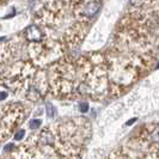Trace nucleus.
I'll use <instances>...</instances> for the list:
<instances>
[{
	"mask_svg": "<svg viewBox=\"0 0 159 159\" xmlns=\"http://www.w3.org/2000/svg\"><path fill=\"white\" fill-rule=\"evenodd\" d=\"M103 55L111 97L122 95L150 73L159 55V4L128 8Z\"/></svg>",
	"mask_w": 159,
	"mask_h": 159,
	"instance_id": "obj_1",
	"label": "nucleus"
},
{
	"mask_svg": "<svg viewBox=\"0 0 159 159\" xmlns=\"http://www.w3.org/2000/svg\"><path fill=\"white\" fill-rule=\"evenodd\" d=\"M30 109L23 103H10L1 109V140L5 141L24 122Z\"/></svg>",
	"mask_w": 159,
	"mask_h": 159,
	"instance_id": "obj_2",
	"label": "nucleus"
},
{
	"mask_svg": "<svg viewBox=\"0 0 159 159\" xmlns=\"http://www.w3.org/2000/svg\"><path fill=\"white\" fill-rule=\"evenodd\" d=\"M158 0H132V5L134 6H146V5H152L156 4Z\"/></svg>",
	"mask_w": 159,
	"mask_h": 159,
	"instance_id": "obj_3",
	"label": "nucleus"
},
{
	"mask_svg": "<svg viewBox=\"0 0 159 159\" xmlns=\"http://www.w3.org/2000/svg\"><path fill=\"white\" fill-rule=\"evenodd\" d=\"M47 115L50 117V119H53V117L55 116V108H54L50 103L47 104Z\"/></svg>",
	"mask_w": 159,
	"mask_h": 159,
	"instance_id": "obj_4",
	"label": "nucleus"
},
{
	"mask_svg": "<svg viewBox=\"0 0 159 159\" xmlns=\"http://www.w3.org/2000/svg\"><path fill=\"white\" fill-rule=\"evenodd\" d=\"M41 123H42V121L41 120H31L30 122H29V126L31 129H36V128H39L41 126Z\"/></svg>",
	"mask_w": 159,
	"mask_h": 159,
	"instance_id": "obj_5",
	"label": "nucleus"
},
{
	"mask_svg": "<svg viewBox=\"0 0 159 159\" xmlns=\"http://www.w3.org/2000/svg\"><path fill=\"white\" fill-rule=\"evenodd\" d=\"M88 108H89V105L85 101H83V102H80L79 103V109L81 112H86L88 111Z\"/></svg>",
	"mask_w": 159,
	"mask_h": 159,
	"instance_id": "obj_6",
	"label": "nucleus"
},
{
	"mask_svg": "<svg viewBox=\"0 0 159 159\" xmlns=\"http://www.w3.org/2000/svg\"><path fill=\"white\" fill-rule=\"evenodd\" d=\"M24 134H25V130H24V129H20L16 135H15V139H16V140H20V139L24 136Z\"/></svg>",
	"mask_w": 159,
	"mask_h": 159,
	"instance_id": "obj_7",
	"label": "nucleus"
}]
</instances>
